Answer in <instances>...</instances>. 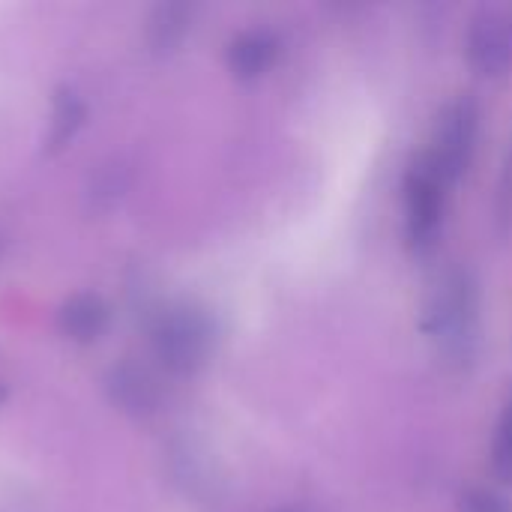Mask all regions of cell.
Wrapping results in <instances>:
<instances>
[{
    "label": "cell",
    "mask_w": 512,
    "mask_h": 512,
    "mask_svg": "<svg viewBox=\"0 0 512 512\" xmlns=\"http://www.w3.org/2000/svg\"><path fill=\"white\" fill-rule=\"evenodd\" d=\"M423 336L444 363L468 366L480 345V282L462 267H444L426 291Z\"/></svg>",
    "instance_id": "cell-1"
},
{
    "label": "cell",
    "mask_w": 512,
    "mask_h": 512,
    "mask_svg": "<svg viewBox=\"0 0 512 512\" xmlns=\"http://www.w3.org/2000/svg\"><path fill=\"white\" fill-rule=\"evenodd\" d=\"M153 357L171 375H195L216 348V321L198 303L165 306L150 327Z\"/></svg>",
    "instance_id": "cell-2"
},
{
    "label": "cell",
    "mask_w": 512,
    "mask_h": 512,
    "mask_svg": "<svg viewBox=\"0 0 512 512\" xmlns=\"http://www.w3.org/2000/svg\"><path fill=\"white\" fill-rule=\"evenodd\" d=\"M477 132H480V108L471 96H456L438 114L432 129V144L423 156L447 186L459 183L471 168L477 150Z\"/></svg>",
    "instance_id": "cell-3"
},
{
    "label": "cell",
    "mask_w": 512,
    "mask_h": 512,
    "mask_svg": "<svg viewBox=\"0 0 512 512\" xmlns=\"http://www.w3.org/2000/svg\"><path fill=\"white\" fill-rule=\"evenodd\" d=\"M447 189L450 186L426 162V156H417V162L405 174L402 201H405V237L408 246L420 255L438 243L447 213Z\"/></svg>",
    "instance_id": "cell-4"
},
{
    "label": "cell",
    "mask_w": 512,
    "mask_h": 512,
    "mask_svg": "<svg viewBox=\"0 0 512 512\" xmlns=\"http://www.w3.org/2000/svg\"><path fill=\"white\" fill-rule=\"evenodd\" d=\"M468 60L480 75H504L512 66V9L483 6L465 36Z\"/></svg>",
    "instance_id": "cell-5"
},
{
    "label": "cell",
    "mask_w": 512,
    "mask_h": 512,
    "mask_svg": "<svg viewBox=\"0 0 512 512\" xmlns=\"http://www.w3.org/2000/svg\"><path fill=\"white\" fill-rule=\"evenodd\" d=\"M279 54H282V42L273 30L264 27L243 30L228 45V69L240 81H255L279 60Z\"/></svg>",
    "instance_id": "cell-6"
},
{
    "label": "cell",
    "mask_w": 512,
    "mask_h": 512,
    "mask_svg": "<svg viewBox=\"0 0 512 512\" xmlns=\"http://www.w3.org/2000/svg\"><path fill=\"white\" fill-rule=\"evenodd\" d=\"M111 321V309L99 294H72L57 309V330L78 345L96 342Z\"/></svg>",
    "instance_id": "cell-7"
},
{
    "label": "cell",
    "mask_w": 512,
    "mask_h": 512,
    "mask_svg": "<svg viewBox=\"0 0 512 512\" xmlns=\"http://www.w3.org/2000/svg\"><path fill=\"white\" fill-rule=\"evenodd\" d=\"M108 396L111 402L126 411V414H135V417H147L156 411L159 405V387L156 381L150 378L147 369L135 366V363H120L108 372Z\"/></svg>",
    "instance_id": "cell-8"
},
{
    "label": "cell",
    "mask_w": 512,
    "mask_h": 512,
    "mask_svg": "<svg viewBox=\"0 0 512 512\" xmlns=\"http://www.w3.org/2000/svg\"><path fill=\"white\" fill-rule=\"evenodd\" d=\"M192 27V9L183 3H162L156 6V12L150 15V27H147V42L156 54H171L180 48V42L186 39Z\"/></svg>",
    "instance_id": "cell-9"
},
{
    "label": "cell",
    "mask_w": 512,
    "mask_h": 512,
    "mask_svg": "<svg viewBox=\"0 0 512 512\" xmlns=\"http://www.w3.org/2000/svg\"><path fill=\"white\" fill-rule=\"evenodd\" d=\"M84 114L87 111H84L81 96L72 87H60L57 96H54V111H51V126H48V138H45V150L48 153L63 150L75 138V132L81 129Z\"/></svg>",
    "instance_id": "cell-10"
},
{
    "label": "cell",
    "mask_w": 512,
    "mask_h": 512,
    "mask_svg": "<svg viewBox=\"0 0 512 512\" xmlns=\"http://www.w3.org/2000/svg\"><path fill=\"white\" fill-rule=\"evenodd\" d=\"M492 471L498 480L512 483V396L504 402L495 438H492Z\"/></svg>",
    "instance_id": "cell-11"
},
{
    "label": "cell",
    "mask_w": 512,
    "mask_h": 512,
    "mask_svg": "<svg viewBox=\"0 0 512 512\" xmlns=\"http://www.w3.org/2000/svg\"><path fill=\"white\" fill-rule=\"evenodd\" d=\"M462 512H512V504L495 489H468L462 495Z\"/></svg>",
    "instance_id": "cell-12"
},
{
    "label": "cell",
    "mask_w": 512,
    "mask_h": 512,
    "mask_svg": "<svg viewBox=\"0 0 512 512\" xmlns=\"http://www.w3.org/2000/svg\"><path fill=\"white\" fill-rule=\"evenodd\" d=\"M273 512H312L306 504H285V507H279V510Z\"/></svg>",
    "instance_id": "cell-13"
},
{
    "label": "cell",
    "mask_w": 512,
    "mask_h": 512,
    "mask_svg": "<svg viewBox=\"0 0 512 512\" xmlns=\"http://www.w3.org/2000/svg\"><path fill=\"white\" fill-rule=\"evenodd\" d=\"M3 399H6V387L0 384V402H3Z\"/></svg>",
    "instance_id": "cell-14"
}]
</instances>
